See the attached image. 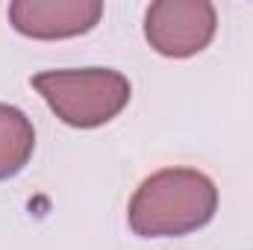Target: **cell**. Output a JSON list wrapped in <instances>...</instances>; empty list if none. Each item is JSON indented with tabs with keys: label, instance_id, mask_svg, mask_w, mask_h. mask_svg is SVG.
<instances>
[{
	"label": "cell",
	"instance_id": "1",
	"mask_svg": "<svg viewBox=\"0 0 253 250\" xmlns=\"http://www.w3.org/2000/svg\"><path fill=\"white\" fill-rule=\"evenodd\" d=\"M218 209L215 183L191 168H165L135 188L126 218L135 236H186L212 221Z\"/></svg>",
	"mask_w": 253,
	"mask_h": 250
},
{
	"label": "cell",
	"instance_id": "2",
	"mask_svg": "<svg viewBox=\"0 0 253 250\" xmlns=\"http://www.w3.org/2000/svg\"><path fill=\"white\" fill-rule=\"evenodd\" d=\"M33 88L65 124L91 129L109 124L129 103V83L124 74L109 68H68L44 71L33 77Z\"/></svg>",
	"mask_w": 253,
	"mask_h": 250
},
{
	"label": "cell",
	"instance_id": "3",
	"mask_svg": "<svg viewBox=\"0 0 253 250\" xmlns=\"http://www.w3.org/2000/svg\"><path fill=\"white\" fill-rule=\"evenodd\" d=\"M218 27L215 6L206 0H159L144 15V36L150 47L171 59L200 53Z\"/></svg>",
	"mask_w": 253,
	"mask_h": 250
},
{
	"label": "cell",
	"instance_id": "4",
	"mask_svg": "<svg viewBox=\"0 0 253 250\" xmlns=\"http://www.w3.org/2000/svg\"><path fill=\"white\" fill-rule=\"evenodd\" d=\"M103 15L97 0H15L9 21L30 39H71L88 33Z\"/></svg>",
	"mask_w": 253,
	"mask_h": 250
},
{
	"label": "cell",
	"instance_id": "5",
	"mask_svg": "<svg viewBox=\"0 0 253 250\" xmlns=\"http://www.w3.org/2000/svg\"><path fill=\"white\" fill-rule=\"evenodd\" d=\"M36 150V129L30 118L15 109L0 103V180L15 177L33 156Z\"/></svg>",
	"mask_w": 253,
	"mask_h": 250
}]
</instances>
